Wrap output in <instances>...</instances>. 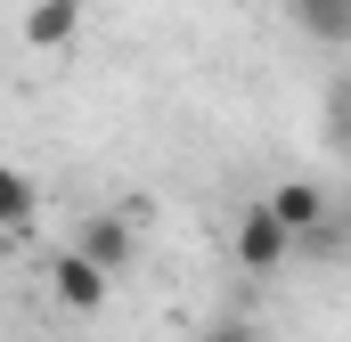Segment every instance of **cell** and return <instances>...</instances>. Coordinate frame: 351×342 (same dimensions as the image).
<instances>
[{
  "label": "cell",
  "instance_id": "cell-7",
  "mask_svg": "<svg viewBox=\"0 0 351 342\" xmlns=\"http://www.w3.org/2000/svg\"><path fill=\"white\" fill-rule=\"evenodd\" d=\"M0 212H8V237L33 228V179L25 171H0Z\"/></svg>",
  "mask_w": 351,
  "mask_h": 342
},
{
  "label": "cell",
  "instance_id": "cell-5",
  "mask_svg": "<svg viewBox=\"0 0 351 342\" xmlns=\"http://www.w3.org/2000/svg\"><path fill=\"white\" fill-rule=\"evenodd\" d=\"M74 33H82V0H33V16H25L33 49H74Z\"/></svg>",
  "mask_w": 351,
  "mask_h": 342
},
{
  "label": "cell",
  "instance_id": "cell-8",
  "mask_svg": "<svg viewBox=\"0 0 351 342\" xmlns=\"http://www.w3.org/2000/svg\"><path fill=\"white\" fill-rule=\"evenodd\" d=\"M196 342H262V326H245V318H213Z\"/></svg>",
  "mask_w": 351,
  "mask_h": 342
},
{
  "label": "cell",
  "instance_id": "cell-9",
  "mask_svg": "<svg viewBox=\"0 0 351 342\" xmlns=\"http://www.w3.org/2000/svg\"><path fill=\"white\" fill-rule=\"evenodd\" d=\"M335 122H343V139H351V90H343V98H335Z\"/></svg>",
  "mask_w": 351,
  "mask_h": 342
},
{
  "label": "cell",
  "instance_id": "cell-10",
  "mask_svg": "<svg viewBox=\"0 0 351 342\" xmlns=\"http://www.w3.org/2000/svg\"><path fill=\"white\" fill-rule=\"evenodd\" d=\"M343 228H351V220H343Z\"/></svg>",
  "mask_w": 351,
  "mask_h": 342
},
{
  "label": "cell",
  "instance_id": "cell-2",
  "mask_svg": "<svg viewBox=\"0 0 351 342\" xmlns=\"http://www.w3.org/2000/svg\"><path fill=\"white\" fill-rule=\"evenodd\" d=\"M294 245H302V237L278 220V204H269V196L245 212V220H237V269H254V277H269V269L294 253Z\"/></svg>",
  "mask_w": 351,
  "mask_h": 342
},
{
  "label": "cell",
  "instance_id": "cell-1",
  "mask_svg": "<svg viewBox=\"0 0 351 342\" xmlns=\"http://www.w3.org/2000/svg\"><path fill=\"white\" fill-rule=\"evenodd\" d=\"M106 285H114V269L106 261H90L82 245H66V253L49 261V293L74 310V318H90V310H106Z\"/></svg>",
  "mask_w": 351,
  "mask_h": 342
},
{
  "label": "cell",
  "instance_id": "cell-3",
  "mask_svg": "<svg viewBox=\"0 0 351 342\" xmlns=\"http://www.w3.org/2000/svg\"><path fill=\"white\" fill-rule=\"evenodd\" d=\"M74 245H82L90 261H106L114 277H123V269H131V253H139V237H131V220H123V212H90L82 228H74Z\"/></svg>",
  "mask_w": 351,
  "mask_h": 342
},
{
  "label": "cell",
  "instance_id": "cell-4",
  "mask_svg": "<svg viewBox=\"0 0 351 342\" xmlns=\"http://www.w3.org/2000/svg\"><path fill=\"white\" fill-rule=\"evenodd\" d=\"M269 204H278V220H286L294 237L327 228V187H319V179H278V187H269Z\"/></svg>",
  "mask_w": 351,
  "mask_h": 342
},
{
  "label": "cell",
  "instance_id": "cell-6",
  "mask_svg": "<svg viewBox=\"0 0 351 342\" xmlns=\"http://www.w3.org/2000/svg\"><path fill=\"white\" fill-rule=\"evenodd\" d=\"M286 8H294L302 41H319V49H343L351 41V0H286Z\"/></svg>",
  "mask_w": 351,
  "mask_h": 342
}]
</instances>
